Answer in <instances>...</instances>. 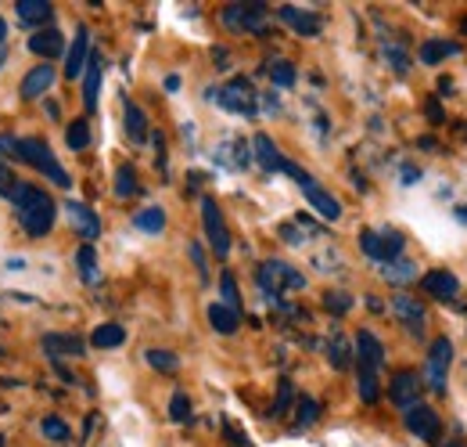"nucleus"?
<instances>
[{"mask_svg":"<svg viewBox=\"0 0 467 447\" xmlns=\"http://www.w3.org/2000/svg\"><path fill=\"white\" fill-rule=\"evenodd\" d=\"M11 210H14V220L22 224V231L29 235V238H43V235H50V228H54V217H58V206H54V199L43 191V188H36V184H14L11 188Z\"/></svg>","mask_w":467,"mask_h":447,"instance_id":"f257e3e1","label":"nucleus"},{"mask_svg":"<svg viewBox=\"0 0 467 447\" xmlns=\"http://www.w3.org/2000/svg\"><path fill=\"white\" fill-rule=\"evenodd\" d=\"M14 159H22V163H29V166H36L50 184H58V188H69L72 181H69V173L61 170V163L54 159V152H50V144L47 141H40V137H25V141H18L14 144Z\"/></svg>","mask_w":467,"mask_h":447,"instance_id":"f03ea898","label":"nucleus"},{"mask_svg":"<svg viewBox=\"0 0 467 447\" xmlns=\"http://www.w3.org/2000/svg\"><path fill=\"white\" fill-rule=\"evenodd\" d=\"M255 278H259L262 296L273 300V303H280V293H298V289H306V278H302L291 264H284V260H266Z\"/></svg>","mask_w":467,"mask_h":447,"instance_id":"7ed1b4c3","label":"nucleus"},{"mask_svg":"<svg viewBox=\"0 0 467 447\" xmlns=\"http://www.w3.org/2000/svg\"><path fill=\"white\" fill-rule=\"evenodd\" d=\"M284 173H288V177H291V181L302 188V195L309 199V206H313V210H316L324 220H338V217H342V202H338L331 191H324V188H320V184H316V181H313V177H309L302 166H295L291 159H284Z\"/></svg>","mask_w":467,"mask_h":447,"instance_id":"20e7f679","label":"nucleus"},{"mask_svg":"<svg viewBox=\"0 0 467 447\" xmlns=\"http://www.w3.org/2000/svg\"><path fill=\"white\" fill-rule=\"evenodd\" d=\"M403 246H407V238H403V231H396V228L360 231V249L367 253V260H374V264H381V267L392 264V260H399Z\"/></svg>","mask_w":467,"mask_h":447,"instance_id":"39448f33","label":"nucleus"},{"mask_svg":"<svg viewBox=\"0 0 467 447\" xmlns=\"http://www.w3.org/2000/svg\"><path fill=\"white\" fill-rule=\"evenodd\" d=\"M213 98H216L227 112H234V116H244V119H255V116H259V94H255V87H252L248 79H231V83L220 87Z\"/></svg>","mask_w":467,"mask_h":447,"instance_id":"423d86ee","label":"nucleus"},{"mask_svg":"<svg viewBox=\"0 0 467 447\" xmlns=\"http://www.w3.org/2000/svg\"><path fill=\"white\" fill-rule=\"evenodd\" d=\"M450 365H453V343L446 336H439L432 347H428V365H425V376H428V386L435 394H446V376H450Z\"/></svg>","mask_w":467,"mask_h":447,"instance_id":"0eeeda50","label":"nucleus"},{"mask_svg":"<svg viewBox=\"0 0 467 447\" xmlns=\"http://www.w3.org/2000/svg\"><path fill=\"white\" fill-rule=\"evenodd\" d=\"M202 220H206V238H209L213 253L224 260V256L231 253V231H227L224 213H220V206H216L213 199H202Z\"/></svg>","mask_w":467,"mask_h":447,"instance_id":"6e6552de","label":"nucleus"},{"mask_svg":"<svg viewBox=\"0 0 467 447\" xmlns=\"http://www.w3.org/2000/svg\"><path fill=\"white\" fill-rule=\"evenodd\" d=\"M224 25L231 33H262V22H266V7L262 4H231L224 7Z\"/></svg>","mask_w":467,"mask_h":447,"instance_id":"1a4fd4ad","label":"nucleus"},{"mask_svg":"<svg viewBox=\"0 0 467 447\" xmlns=\"http://www.w3.org/2000/svg\"><path fill=\"white\" fill-rule=\"evenodd\" d=\"M421 390H425V383H421L417 372H399V376L392 379V386H389V401H392L399 412H410L414 405H421Z\"/></svg>","mask_w":467,"mask_h":447,"instance_id":"9d476101","label":"nucleus"},{"mask_svg":"<svg viewBox=\"0 0 467 447\" xmlns=\"http://www.w3.org/2000/svg\"><path fill=\"white\" fill-rule=\"evenodd\" d=\"M65 217H69V224H72V231H79L83 238H87V246L94 242V238H101V217L87 206V202H79V199H69L65 202Z\"/></svg>","mask_w":467,"mask_h":447,"instance_id":"9b49d317","label":"nucleus"},{"mask_svg":"<svg viewBox=\"0 0 467 447\" xmlns=\"http://www.w3.org/2000/svg\"><path fill=\"white\" fill-rule=\"evenodd\" d=\"M407 415V430L414 433V437H421V441H439L443 437V423H439V415L428 408V405H414L410 412H403Z\"/></svg>","mask_w":467,"mask_h":447,"instance_id":"f8f14e48","label":"nucleus"},{"mask_svg":"<svg viewBox=\"0 0 467 447\" xmlns=\"http://www.w3.org/2000/svg\"><path fill=\"white\" fill-rule=\"evenodd\" d=\"M54 79H58V72H54V65H50V61H40V65H32V69L22 76V98H25V101H36V98H43V94L54 87Z\"/></svg>","mask_w":467,"mask_h":447,"instance_id":"ddd939ff","label":"nucleus"},{"mask_svg":"<svg viewBox=\"0 0 467 447\" xmlns=\"http://www.w3.org/2000/svg\"><path fill=\"white\" fill-rule=\"evenodd\" d=\"M421 285H425L428 296H435V300H443V303H450V300L461 296V282H457L453 271H428V275L421 278Z\"/></svg>","mask_w":467,"mask_h":447,"instance_id":"4468645a","label":"nucleus"},{"mask_svg":"<svg viewBox=\"0 0 467 447\" xmlns=\"http://www.w3.org/2000/svg\"><path fill=\"white\" fill-rule=\"evenodd\" d=\"M87 58H90V33H87V25H79L76 36H72V47H69V54H65V76H69V79L83 76Z\"/></svg>","mask_w":467,"mask_h":447,"instance_id":"2eb2a0df","label":"nucleus"},{"mask_svg":"<svg viewBox=\"0 0 467 447\" xmlns=\"http://www.w3.org/2000/svg\"><path fill=\"white\" fill-rule=\"evenodd\" d=\"M353 354L360 358L363 368H381V365H385V347H381V340H378L371 329H360V332H356Z\"/></svg>","mask_w":467,"mask_h":447,"instance_id":"dca6fc26","label":"nucleus"},{"mask_svg":"<svg viewBox=\"0 0 467 447\" xmlns=\"http://www.w3.org/2000/svg\"><path fill=\"white\" fill-rule=\"evenodd\" d=\"M392 314L414 332V336H421L425 332V307L414 300V296H407V293H399L396 300H392Z\"/></svg>","mask_w":467,"mask_h":447,"instance_id":"f3484780","label":"nucleus"},{"mask_svg":"<svg viewBox=\"0 0 467 447\" xmlns=\"http://www.w3.org/2000/svg\"><path fill=\"white\" fill-rule=\"evenodd\" d=\"M29 51H32L36 58L50 61V58H61L65 40H61V33H58V29H36V33L29 36Z\"/></svg>","mask_w":467,"mask_h":447,"instance_id":"a211bd4d","label":"nucleus"},{"mask_svg":"<svg viewBox=\"0 0 467 447\" xmlns=\"http://www.w3.org/2000/svg\"><path fill=\"white\" fill-rule=\"evenodd\" d=\"M14 14H18V22L25 29H43V22L54 14V7L47 0H18L14 4Z\"/></svg>","mask_w":467,"mask_h":447,"instance_id":"6ab92c4d","label":"nucleus"},{"mask_svg":"<svg viewBox=\"0 0 467 447\" xmlns=\"http://www.w3.org/2000/svg\"><path fill=\"white\" fill-rule=\"evenodd\" d=\"M277 14H280V22L291 25L298 36H316V33H320V18H316L313 11H302V7H291V4H288V7H280Z\"/></svg>","mask_w":467,"mask_h":447,"instance_id":"aec40b11","label":"nucleus"},{"mask_svg":"<svg viewBox=\"0 0 467 447\" xmlns=\"http://www.w3.org/2000/svg\"><path fill=\"white\" fill-rule=\"evenodd\" d=\"M83 72H87L83 76V105H87V112H94L97 108V90H101V54L97 51H90Z\"/></svg>","mask_w":467,"mask_h":447,"instance_id":"412c9836","label":"nucleus"},{"mask_svg":"<svg viewBox=\"0 0 467 447\" xmlns=\"http://www.w3.org/2000/svg\"><path fill=\"white\" fill-rule=\"evenodd\" d=\"M252 152H255V159H259V166H262L266 173H277V170H284V155L277 152V144H273V137H270V134H255V141H252Z\"/></svg>","mask_w":467,"mask_h":447,"instance_id":"4be33fe9","label":"nucleus"},{"mask_svg":"<svg viewBox=\"0 0 467 447\" xmlns=\"http://www.w3.org/2000/svg\"><path fill=\"white\" fill-rule=\"evenodd\" d=\"M83 350L87 347L76 336H65V332H47L43 336V354H50V358H79Z\"/></svg>","mask_w":467,"mask_h":447,"instance_id":"5701e85b","label":"nucleus"},{"mask_svg":"<svg viewBox=\"0 0 467 447\" xmlns=\"http://www.w3.org/2000/svg\"><path fill=\"white\" fill-rule=\"evenodd\" d=\"M461 54V43H450V40H428L421 43V61L425 65H439L446 58H457Z\"/></svg>","mask_w":467,"mask_h":447,"instance_id":"b1692460","label":"nucleus"},{"mask_svg":"<svg viewBox=\"0 0 467 447\" xmlns=\"http://www.w3.org/2000/svg\"><path fill=\"white\" fill-rule=\"evenodd\" d=\"M209 325H213L220 336H234L237 325H241V314L231 311V307H224V303H213V307H209Z\"/></svg>","mask_w":467,"mask_h":447,"instance_id":"393cba45","label":"nucleus"},{"mask_svg":"<svg viewBox=\"0 0 467 447\" xmlns=\"http://www.w3.org/2000/svg\"><path fill=\"white\" fill-rule=\"evenodd\" d=\"M90 343L97 347V350H115V347H123L126 343V329L123 325H97L94 329V336H90Z\"/></svg>","mask_w":467,"mask_h":447,"instance_id":"a878e982","label":"nucleus"},{"mask_svg":"<svg viewBox=\"0 0 467 447\" xmlns=\"http://www.w3.org/2000/svg\"><path fill=\"white\" fill-rule=\"evenodd\" d=\"M126 134H130L133 144H144L148 141V116L133 101H126Z\"/></svg>","mask_w":467,"mask_h":447,"instance_id":"bb28decb","label":"nucleus"},{"mask_svg":"<svg viewBox=\"0 0 467 447\" xmlns=\"http://www.w3.org/2000/svg\"><path fill=\"white\" fill-rule=\"evenodd\" d=\"M381 275H385V282H392V285H407V282H414V278H417V264L399 256V260L385 264V267H381Z\"/></svg>","mask_w":467,"mask_h":447,"instance_id":"cd10ccee","label":"nucleus"},{"mask_svg":"<svg viewBox=\"0 0 467 447\" xmlns=\"http://www.w3.org/2000/svg\"><path fill=\"white\" fill-rule=\"evenodd\" d=\"M40 433H43V441H50V444H65V441H72L69 423H65V419H58V415H43V419H40Z\"/></svg>","mask_w":467,"mask_h":447,"instance_id":"c85d7f7f","label":"nucleus"},{"mask_svg":"<svg viewBox=\"0 0 467 447\" xmlns=\"http://www.w3.org/2000/svg\"><path fill=\"white\" fill-rule=\"evenodd\" d=\"M133 228L144 231V235H159V231L166 228V213H162L159 206H148V210H141V213L133 217Z\"/></svg>","mask_w":467,"mask_h":447,"instance_id":"c756f323","label":"nucleus"},{"mask_svg":"<svg viewBox=\"0 0 467 447\" xmlns=\"http://www.w3.org/2000/svg\"><path fill=\"white\" fill-rule=\"evenodd\" d=\"M356 383H360V401H363V405H378V397H381V386H378V368H363V365H360Z\"/></svg>","mask_w":467,"mask_h":447,"instance_id":"7c9ffc66","label":"nucleus"},{"mask_svg":"<svg viewBox=\"0 0 467 447\" xmlns=\"http://www.w3.org/2000/svg\"><path fill=\"white\" fill-rule=\"evenodd\" d=\"M327 358H331V365H334V368H349V361H353V347H349V340H345L342 332H334V336L327 340Z\"/></svg>","mask_w":467,"mask_h":447,"instance_id":"2f4dec72","label":"nucleus"},{"mask_svg":"<svg viewBox=\"0 0 467 447\" xmlns=\"http://www.w3.org/2000/svg\"><path fill=\"white\" fill-rule=\"evenodd\" d=\"M144 361H148L155 372H166V376L180 368V358H177V354H169V350H159V347H151V350L144 354Z\"/></svg>","mask_w":467,"mask_h":447,"instance_id":"473e14b6","label":"nucleus"},{"mask_svg":"<svg viewBox=\"0 0 467 447\" xmlns=\"http://www.w3.org/2000/svg\"><path fill=\"white\" fill-rule=\"evenodd\" d=\"M76 267H79V275H83L87 282H97V253H94V246H79Z\"/></svg>","mask_w":467,"mask_h":447,"instance_id":"72a5a7b5","label":"nucleus"},{"mask_svg":"<svg viewBox=\"0 0 467 447\" xmlns=\"http://www.w3.org/2000/svg\"><path fill=\"white\" fill-rule=\"evenodd\" d=\"M65 141H69L72 152H83V148L90 144V126H87V119H76V123L65 130Z\"/></svg>","mask_w":467,"mask_h":447,"instance_id":"f704fd0d","label":"nucleus"},{"mask_svg":"<svg viewBox=\"0 0 467 447\" xmlns=\"http://www.w3.org/2000/svg\"><path fill=\"white\" fill-rule=\"evenodd\" d=\"M115 195L119 199L137 195V173H133V166H119V173H115Z\"/></svg>","mask_w":467,"mask_h":447,"instance_id":"c9c22d12","label":"nucleus"},{"mask_svg":"<svg viewBox=\"0 0 467 447\" xmlns=\"http://www.w3.org/2000/svg\"><path fill=\"white\" fill-rule=\"evenodd\" d=\"M220 293H224V307H231V311L241 314V296H237V282H234L231 271L220 275Z\"/></svg>","mask_w":467,"mask_h":447,"instance_id":"e433bc0d","label":"nucleus"},{"mask_svg":"<svg viewBox=\"0 0 467 447\" xmlns=\"http://www.w3.org/2000/svg\"><path fill=\"white\" fill-rule=\"evenodd\" d=\"M270 79H273V87H295V65L291 61H273Z\"/></svg>","mask_w":467,"mask_h":447,"instance_id":"4c0bfd02","label":"nucleus"},{"mask_svg":"<svg viewBox=\"0 0 467 447\" xmlns=\"http://www.w3.org/2000/svg\"><path fill=\"white\" fill-rule=\"evenodd\" d=\"M169 419H173V423H188V419H191V401H188V394H173V401H169Z\"/></svg>","mask_w":467,"mask_h":447,"instance_id":"58836bf2","label":"nucleus"},{"mask_svg":"<svg viewBox=\"0 0 467 447\" xmlns=\"http://www.w3.org/2000/svg\"><path fill=\"white\" fill-rule=\"evenodd\" d=\"M320 419V405L313 401V397H302L298 401V426H309V423H316Z\"/></svg>","mask_w":467,"mask_h":447,"instance_id":"ea45409f","label":"nucleus"},{"mask_svg":"<svg viewBox=\"0 0 467 447\" xmlns=\"http://www.w3.org/2000/svg\"><path fill=\"white\" fill-rule=\"evenodd\" d=\"M324 307H327L331 314H345V311L353 307V300H349L345 293H327V296H324Z\"/></svg>","mask_w":467,"mask_h":447,"instance_id":"a19ab883","label":"nucleus"},{"mask_svg":"<svg viewBox=\"0 0 467 447\" xmlns=\"http://www.w3.org/2000/svg\"><path fill=\"white\" fill-rule=\"evenodd\" d=\"M385 54H389V65H392L396 72H407V69H410V61H407V51H403V47H385Z\"/></svg>","mask_w":467,"mask_h":447,"instance_id":"79ce46f5","label":"nucleus"},{"mask_svg":"<svg viewBox=\"0 0 467 447\" xmlns=\"http://www.w3.org/2000/svg\"><path fill=\"white\" fill-rule=\"evenodd\" d=\"M284 412H291V383L288 379L280 383V394H277V405H273V415H284Z\"/></svg>","mask_w":467,"mask_h":447,"instance_id":"37998d69","label":"nucleus"},{"mask_svg":"<svg viewBox=\"0 0 467 447\" xmlns=\"http://www.w3.org/2000/svg\"><path fill=\"white\" fill-rule=\"evenodd\" d=\"M191 260H195L198 275H202V278H209V260H206V249H202L198 242H191Z\"/></svg>","mask_w":467,"mask_h":447,"instance_id":"c03bdc74","label":"nucleus"},{"mask_svg":"<svg viewBox=\"0 0 467 447\" xmlns=\"http://www.w3.org/2000/svg\"><path fill=\"white\" fill-rule=\"evenodd\" d=\"M14 184H18V181H14V177L7 173V166L0 163V195H11V188H14Z\"/></svg>","mask_w":467,"mask_h":447,"instance_id":"a18cd8bd","label":"nucleus"},{"mask_svg":"<svg viewBox=\"0 0 467 447\" xmlns=\"http://www.w3.org/2000/svg\"><path fill=\"white\" fill-rule=\"evenodd\" d=\"M428 119H432V123H443V119H446V116H443V108H439V101H432V105H428Z\"/></svg>","mask_w":467,"mask_h":447,"instance_id":"49530a36","label":"nucleus"},{"mask_svg":"<svg viewBox=\"0 0 467 447\" xmlns=\"http://www.w3.org/2000/svg\"><path fill=\"white\" fill-rule=\"evenodd\" d=\"M213 54H216V65H220V69H227V65H231V54H227L224 47H216Z\"/></svg>","mask_w":467,"mask_h":447,"instance_id":"de8ad7c7","label":"nucleus"},{"mask_svg":"<svg viewBox=\"0 0 467 447\" xmlns=\"http://www.w3.org/2000/svg\"><path fill=\"white\" fill-rule=\"evenodd\" d=\"M417 177H421V173H417V170H414V166H407V170H403V181H407V184H414V181H417Z\"/></svg>","mask_w":467,"mask_h":447,"instance_id":"09e8293b","label":"nucleus"},{"mask_svg":"<svg viewBox=\"0 0 467 447\" xmlns=\"http://www.w3.org/2000/svg\"><path fill=\"white\" fill-rule=\"evenodd\" d=\"M166 90H169V94L180 90V76H169V79H166Z\"/></svg>","mask_w":467,"mask_h":447,"instance_id":"8fccbe9b","label":"nucleus"},{"mask_svg":"<svg viewBox=\"0 0 467 447\" xmlns=\"http://www.w3.org/2000/svg\"><path fill=\"white\" fill-rule=\"evenodd\" d=\"M4 40H7V25L0 22V43H4Z\"/></svg>","mask_w":467,"mask_h":447,"instance_id":"3c124183","label":"nucleus"},{"mask_svg":"<svg viewBox=\"0 0 467 447\" xmlns=\"http://www.w3.org/2000/svg\"><path fill=\"white\" fill-rule=\"evenodd\" d=\"M446 447H467V444H446Z\"/></svg>","mask_w":467,"mask_h":447,"instance_id":"603ef678","label":"nucleus"},{"mask_svg":"<svg viewBox=\"0 0 467 447\" xmlns=\"http://www.w3.org/2000/svg\"><path fill=\"white\" fill-rule=\"evenodd\" d=\"M464 33H467V18H464Z\"/></svg>","mask_w":467,"mask_h":447,"instance_id":"864d4df0","label":"nucleus"},{"mask_svg":"<svg viewBox=\"0 0 467 447\" xmlns=\"http://www.w3.org/2000/svg\"><path fill=\"white\" fill-rule=\"evenodd\" d=\"M0 447H4V437H0Z\"/></svg>","mask_w":467,"mask_h":447,"instance_id":"5fc2aeb1","label":"nucleus"}]
</instances>
